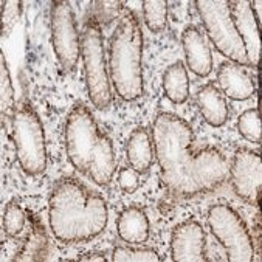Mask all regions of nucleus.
<instances>
[{
  "label": "nucleus",
  "instance_id": "obj_1",
  "mask_svg": "<svg viewBox=\"0 0 262 262\" xmlns=\"http://www.w3.org/2000/svg\"><path fill=\"white\" fill-rule=\"evenodd\" d=\"M152 143L162 172V183L177 199L211 192L228 179V162L216 147L192 150L189 124L169 112L159 114L152 124Z\"/></svg>",
  "mask_w": 262,
  "mask_h": 262
},
{
  "label": "nucleus",
  "instance_id": "obj_2",
  "mask_svg": "<svg viewBox=\"0 0 262 262\" xmlns=\"http://www.w3.org/2000/svg\"><path fill=\"white\" fill-rule=\"evenodd\" d=\"M48 224L64 244H82L98 237L107 225V203L76 179H61L50 195Z\"/></svg>",
  "mask_w": 262,
  "mask_h": 262
},
{
  "label": "nucleus",
  "instance_id": "obj_3",
  "mask_svg": "<svg viewBox=\"0 0 262 262\" xmlns=\"http://www.w3.org/2000/svg\"><path fill=\"white\" fill-rule=\"evenodd\" d=\"M66 149L78 172L99 186L112 182L117 169L112 140L101 132L92 112L81 102L75 104L66 121Z\"/></svg>",
  "mask_w": 262,
  "mask_h": 262
},
{
  "label": "nucleus",
  "instance_id": "obj_4",
  "mask_svg": "<svg viewBox=\"0 0 262 262\" xmlns=\"http://www.w3.org/2000/svg\"><path fill=\"white\" fill-rule=\"evenodd\" d=\"M143 33L135 14L121 16L109 48V72L115 92L124 101H135L143 95Z\"/></svg>",
  "mask_w": 262,
  "mask_h": 262
},
{
  "label": "nucleus",
  "instance_id": "obj_5",
  "mask_svg": "<svg viewBox=\"0 0 262 262\" xmlns=\"http://www.w3.org/2000/svg\"><path fill=\"white\" fill-rule=\"evenodd\" d=\"M81 55L84 61L89 98L96 109H107L112 102L111 76L107 73L106 56H104L102 31L96 17H90L85 24L81 39Z\"/></svg>",
  "mask_w": 262,
  "mask_h": 262
},
{
  "label": "nucleus",
  "instance_id": "obj_6",
  "mask_svg": "<svg viewBox=\"0 0 262 262\" xmlns=\"http://www.w3.org/2000/svg\"><path fill=\"white\" fill-rule=\"evenodd\" d=\"M11 123L17 160L24 172L40 176L47 168V146L39 115L28 102H24L16 107Z\"/></svg>",
  "mask_w": 262,
  "mask_h": 262
},
{
  "label": "nucleus",
  "instance_id": "obj_7",
  "mask_svg": "<svg viewBox=\"0 0 262 262\" xmlns=\"http://www.w3.org/2000/svg\"><path fill=\"white\" fill-rule=\"evenodd\" d=\"M195 8L208 37L219 53L234 64L250 67L244 42L239 37L230 14L228 0H197Z\"/></svg>",
  "mask_w": 262,
  "mask_h": 262
},
{
  "label": "nucleus",
  "instance_id": "obj_8",
  "mask_svg": "<svg viewBox=\"0 0 262 262\" xmlns=\"http://www.w3.org/2000/svg\"><path fill=\"white\" fill-rule=\"evenodd\" d=\"M208 225L227 251L230 262H251L253 241L244 219L228 205H214L208 211Z\"/></svg>",
  "mask_w": 262,
  "mask_h": 262
},
{
  "label": "nucleus",
  "instance_id": "obj_9",
  "mask_svg": "<svg viewBox=\"0 0 262 262\" xmlns=\"http://www.w3.org/2000/svg\"><path fill=\"white\" fill-rule=\"evenodd\" d=\"M51 42L62 69L75 72L81 58V39L73 10L67 2H55L51 7Z\"/></svg>",
  "mask_w": 262,
  "mask_h": 262
},
{
  "label": "nucleus",
  "instance_id": "obj_10",
  "mask_svg": "<svg viewBox=\"0 0 262 262\" xmlns=\"http://www.w3.org/2000/svg\"><path fill=\"white\" fill-rule=\"evenodd\" d=\"M233 189L245 203L259 206L260 186H262V160L256 150L239 147L228 168Z\"/></svg>",
  "mask_w": 262,
  "mask_h": 262
},
{
  "label": "nucleus",
  "instance_id": "obj_11",
  "mask_svg": "<svg viewBox=\"0 0 262 262\" xmlns=\"http://www.w3.org/2000/svg\"><path fill=\"white\" fill-rule=\"evenodd\" d=\"M205 245V231L194 219H188L172 230L171 256L176 262H206Z\"/></svg>",
  "mask_w": 262,
  "mask_h": 262
},
{
  "label": "nucleus",
  "instance_id": "obj_12",
  "mask_svg": "<svg viewBox=\"0 0 262 262\" xmlns=\"http://www.w3.org/2000/svg\"><path fill=\"white\" fill-rule=\"evenodd\" d=\"M228 7L234 28L244 42L248 64L250 67H257L260 58V36L251 5L248 0H231L228 2Z\"/></svg>",
  "mask_w": 262,
  "mask_h": 262
},
{
  "label": "nucleus",
  "instance_id": "obj_13",
  "mask_svg": "<svg viewBox=\"0 0 262 262\" xmlns=\"http://www.w3.org/2000/svg\"><path fill=\"white\" fill-rule=\"evenodd\" d=\"M219 89L224 95L234 101H244L254 95V82L251 75L244 66L227 61L217 70Z\"/></svg>",
  "mask_w": 262,
  "mask_h": 262
},
{
  "label": "nucleus",
  "instance_id": "obj_14",
  "mask_svg": "<svg viewBox=\"0 0 262 262\" xmlns=\"http://www.w3.org/2000/svg\"><path fill=\"white\" fill-rule=\"evenodd\" d=\"M182 43L185 50V56L189 69L197 76H208L213 70V56L211 50L206 45L203 34L195 27H186L182 33Z\"/></svg>",
  "mask_w": 262,
  "mask_h": 262
},
{
  "label": "nucleus",
  "instance_id": "obj_15",
  "mask_svg": "<svg viewBox=\"0 0 262 262\" xmlns=\"http://www.w3.org/2000/svg\"><path fill=\"white\" fill-rule=\"evenodd\" d=\"M197 106L200 109L202 117L209 126L219 127L227 123L228 106L225 101V95L214 82H208L199 90Z\"/></svg>",
  "mask_w": 262,
  "mask_h": 262
},
{
  "label": "nucleus",
  "instance_id": "obj_16",
  "mask_svg": "<svg viewBox=\"0 0 262 262\" xmlns=\"http://www.w3.org/2000/svg\"><path fill=\"white\" fill-rule=\"evenodd\" d=\"M117 230L120 237L132 245L144 244L149 239V219L144 209L140 206L130 205L123 209L117 221Z\"/></svg>",
  "mask_w": 262,
  "mask_h": 262
},
{
  "label": "nucleus",
  "instance_id": "obj_17",
  "mask_svg": "<svg viewBox=\"0 0 262 262\" xmlns=\"http://www.w3.org/2000/svg\"><path fill=\"white\" fill-rule=\"evenodd\" d=\"M127 160L138 174H144L154 163V143L144 127L135 129L127 141Z\"/></svg>",
  "mask_w": 262,
  "mask_h": 262
},
{
  "label": "nucleus",
  "instance_id": "obj_18",
  "mask_svg": "<svg viewBox=\"0 0 262 262\" xmlns=\"http://www.w3.org/2000/svg\"><path fill=\"white\" fill-rule=\"evenodd\" d=\"M163 89L166 98L174 104H183L189 96V78L182 61L171 64L163 73Z\"/></svg>",
  "mask_w": 262,
  "mask_h": 262
},
{
  "label": "nucleus",
  "instance_id": "obj_19",
  "mask_svg": "<svg viewBox=\"0 0 262 262\" xmlns=\"http://www.w3.org/2000/svg\"><path fill=\"white\" fill-rule=\"evenodd\" d=\"M144 24L152 33H162L168 25V2L165 0H146L143 2Z\"/></svg>",
  "mask_w": 262,
  "mask_h": 262
},
{
  "label": "nucleus",
  "instance_id": "obj_20",
  "mask_svg": "<svg viewBox=\"0 0 262 262\" xmlns=\"http://www.w3.org/2000/svg\"><path fill=\"white\" fill-rule=\"evenodd\" d=\"M0 64H2V69H0V107H2V117L7 118V115L13 117L17 106L14 102V89L4 53L0 55Z\"/></svg>",
  "mask_w": 262,
  "mask_h": 262
},
{
  "label": "nucleus",
  "instance_id": "obj_21",
  "mask_svg": "<svg viewBox=\"0 0 262 262\" xmlns=\"http://www.w3.org/2000/svg\"><path fill=\"white\" fill-rule=\"evenodd\" d=\"M237 130L239 134L256 144H260L262 140V126H260V114L259 109H248L241 114L237 120Z\"/></svg>",
  "mask_w": 262,
  "mask_h": 262
},
{
  "label": "nucleus",
  "instance_id": "obj_22",
  "mask_svg": "<svg viewBox=\"0 0 262 262\" xmlns=\"http://www.w3.org/2000/svg\"><path fill=\"white\" fill-rule=\"evenodd\" d=\"M114 262H159L160 254L154 248H135V247H115L112 253Z\"/></svg>",
  "mask_w": 262,
  "mask_h": 262
},
{
  "label": "nucleus",
  "instance_id": "obj_23",
  "mask_svg": "<svg viewBox=\"0 0 262 262\" xmlns=\"http://www.w3.org/2000/svg\"><path fill=\"white\" fill-rule=\"evenodd\" d=\"M25 222H27V217H25V213L20 205L11 202L7 205V209H5V214H4V230L8 236L11 237H16L19 236L24 228H25Z\"/></svg>",
  "mask_w": 262,
  "mask_h": 262
},
{
  "label": "nucleus",
  "instance_id": "obj_24",
  "mask_svg": "<svg viewBox=\"0 0 262 262\" xmlns=\"http://www.w3.org/2000/svg\"><path fill=\"white\" fill-rule=\"evenodd\" d=\"M47 245V237L42 233V230H33V233L28 237V242L25 244L22 253H19V257L16 260H39L42 259L40 254L43 253Z\"/></svg>",
  "mask_w": 262,
  "mask_h": 262
},
{
  "label": "nucleus",
  "instance_id": "obj_25",
  "mask_svg": "<svg viewBox=\"0 0 262 262\" xmlns=\"http://www.w3.org/2000/svg\"><path fill=\"white\" fill-rule=\"evenodd\" d=\"M118 185L124 192H135L140 188V174L132 168H123L118 174Z\"/></svg>",
  "mask_w": 262,
  "mask_h": 262
},
{
  "label": "nucleus",
  "instance_id": "obj_26",
  "mask_svg": "<svg viewBox=\"0 0 262 262\" xmlns=\"http://www.w3.org/2000/svg\"><path fill=\"white\" fill-rule=\"evenodd\" d=\"M81 262H106V257L99 253H87L79 257Z\"/></svg>",
  "mask_w": 262,
  "mask_h": 262
},
{
  "label": "nucleus",
  "instance_id": "obj_27",
  "mask_svg": "<svg viewBox=\"0 0 262 262\" xmlns=\"http://www.w3.org/2000/svg\"><path fill=\"white\" fill-rule=\"evenodd\" d=\"M250 5H251V10H253V14L256 17L257 25L260 27V19H262V4H260V0H254V2H250Z\"/></svg>",
  "mask_w": 262,
  "mask_h": 262
}]
</instances>
